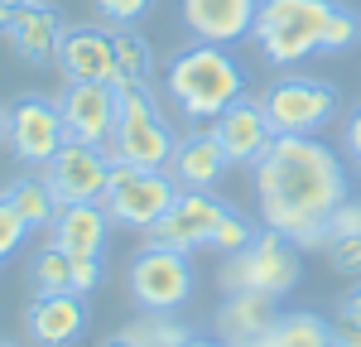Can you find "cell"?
Wrapping results in <instances>:
<instances>
[{
  "instance_id": "29",
  "label": "cell",
  "mask_w": 361,
  "mask_h": 347,
  "mask_svg": "<svg viewBox=\"0 0 361 347\" xmlns=\"http://www.w3.org/2000/svg\"><path fill=\"white\" fill-rule=\"evenodd\" d=\"M328 260L342 275H361V236H333L328 241Z\"/></svg>"
},
{
  "instance_id": "2",
  "label": "cell",
  "mask_w": 361,
  "mask_h": 347,
  "mask_svg": "<svg viewBox=\"0 0 361 347\" xmlns=\"http://www.w3.org/2000/svg\"><path fill=\"white\" fill-rule=\"evenodd\" d=\"M164 87L193 121H217L231 102L246 97V68L226 54L222 44H202L197 39L193 49L173 54Z\"/></svg>"
},
{
  "instance_id": "23",
  "label": "cell",
  "mask_w": 361,
  "mask_h": 347,
  "mask_svg": "<svg viewBox=\"0 0 361 347\" xmlns=\"http://www.w3.org/2000/svg\"><path fill=\"white\" fill-rule=\"evenodd\" d=\"M116 63H121V83H149V68H154V49L135 25H116Z\"/></svg>"
},
{
  "instance_id": "20",
  "label": "cell",
  "mask_w": 361,
  "mask_h": 347,
  "mask_svg": "<svg viewBox=\"0 0 361 347\" xmlns=\"http://www.w3.org/2000/svg\"><path fill=\"white\" fill-rule=\"evenodd\" d=\"M275 299H279V294H255V289H236V294H226V304L217 309V333H222V343H246V338L270 333L275 318H279Z\"/></svg>"
},
{
  "instance_id": "21",
  "label": "cell",
  "mask_w": 361,
  "mask_h": 347,
  "mask_svg": "<svg viewBox=\"0 0 361 347\" xmlns=\"http://www.w3.org/2000/svg\"><path fill=\"white\" fill-rule=\"evenodd\" d=\"M270 338H275V347H333V323L308 309H294V314L275 318Z\"/></svg>"
},
{
  "instance_id": "9",
  "label": "cell",
  "mask_w": 361,
  "mask_h": 347,
  "mask_svg": "<svg viewBox=\"0 0 361 347\" xmlns=\"http://www.w3.org/2000/svg\"><path fill=\"white\" fill-rule=\"evenodd\" d=\"M130 294H135L140 309L173 314V309L193 294V265H188V251H169V246L145 241V251H140L135 265H130Z\"/></svg>"
},
{
  "instance_id": "7",
  "label": "cell",
  "mask_w": 361,
  "mask_h": 347,
  "mask_svg": "<svg viewBox=\"0 0 361 347\" xmlns=\"http://www.w3.org/2000/svg\"><path fill=\"white\" fill-rule=\"evenodd\" d=\"M260 102H265V111H270L279 135H323L337 116L333 87L318 83V78H299V73L279 78Z\"/></svg>"
},
{
  "instance_id": "37",
  "label": "cell",
  "mask_w": 361,
  "mask_h": 347,
  "mask_svg": "<svg viewBox=\"0 0 361 347\" xmlns=\"http://www.w3.org/2000/svg\"><path fill=\"white\" fill-rule=\"evenodd\" d=\"M10 140V111H5V106H0V145Z\"/></svg>"
},
{
  "instance_id": "1",
  "label": "cell",
  "mask_w": 361,
  "mask_h": 347,
  "mask_svg": "<svg viewBox=\"0 0 361 347\" xmlns=\"http://www.w3.org/2000/svg\"><path fill=\"white\" fill-rule=\"evenodd\" d=\"M255 198L265 227L294 236L299 246H323L328 217L347 202V174L323 140L279 135L255 164Z\"/></svg>"
},
{
  "instance_id": "17",
  "label": "cell",
  "mask_w": 361,
  "mask_h": 347,
  "mask_svg": "<svg viewBox=\"0 0 361 347\" xmlns=\"http://www.w3.org/2000/svg\"><path fill=\"white\" fill-rule=\"evenodd\" d=\"M111 236V212L102 202H63L49 222V241L63 246L68 256H102Z\"/></svg>"
},
{
  "instance_id": "40",
  "label": "cell",
  "mask_w": 361,
  "mask_h": 347,
  "mask_svg": "<svg viewBox=\"0 0 361 347\" xmlns=\"http://www.w3.org/2000/svg\"><path fill=\"white\" fill-rule=\"evenodd\" d=\"M0 5H10V10H15V5H29V0H0Z\"/></svg>"
},
{
  "instance_id": "39",
  "label": "cell",
  "mask_w": 361,
  "mask_h": 347,
  "mask_svg": "<svg viewBox=\"0 0 361 347\" xmlns=\"http://www.w3.org/2000/svg\"><path fill=\"white\" fill-rule=\"evenodd\" d=\"M10 29V5H0V34Z\"/></svg>"
},
{
  "instance_id": "15",
  "label": "cell",
  "mask_w": 361,
  "mask_h": 347,
  "mask_svg": "<svg viewBox=\"0 0 361 347\" xmlns=\"http://www.w3.org/2000/svg\"><path fill=\"white\" fill-rule=\"evenodd\" d=\"M10 49L25 58V63H54L63 39H68V25L54 5L44 0H29V5H15L10 10V29H5Z\"/></svg>"
},
{
  "instance_id": "22",
  "label": "cell",
  "mask_w": 361,
  "mask_h": 347,
  "mask_svg": "<svg viewBox=\"0 0 361 347\" xmlns=\"http://www.w3.org/2000/svg\"><path fill=\"white\" fill-rule=\"evenodd\" d=\"M5 198H10L15 207H20V212H25L29 231L49 227V222L58 217V198H54V188L44 183V174H39V178H15V183L5 188Z\"/></svg>"
},
{
  "instance_id": "13",
  "label": "cell",
  "mask_w": 361,
  "mask_h": 347,
  "mask_svg": "<svg viewBox=\"0 0 361 347\" xmlns=\"http://www.w3.org/2000/svg\"><path fill=\"white\" fill-rule=\"evenodd\" d=\"M212 130H217V140H222L226 159H231V164H246V169H255V164L265 159V150L279 140L265 102H250V97L231 102V106L212 121Z\"/></svg>"
},
{
  "instance_id": "27",
  "label": "cell",
  "mask_w": 361,
  "mask_h": 347,
  "mask_svg": "<svg viewBox=\"0 0 361 347\" xmlns=\"http://www.w3.org/2000/svg\"><path fill=\"white\" fill-rule=\"evenodd\" d=\"M29 236V222H25V212L15 207V202L0 193V265L15 256V246Z\"/></svg>"
},
{
  "instance_id": "6",
  "label": "cell",
  "mask_w": 361,
  "mask_h": 347,
  "mask_svg": "<svg viewBox=\"0 0 361 347\" xmlns=\"http://www.w3.org/2000/svg\"><path fill=\"white\" fill-rule=\"evenodd\" d=\"M183 188H178V178L164 169H145V164H121L116 159L111 169V183H106V198L102 207L111 212L116 227H140L149 231L159 217H164L173 198H178Z\"/></svg>"
},
{
  "instance_id": "28",
  "label": "cell",
  "mask_w": 361,
  "mask_h": 347,
  "mask_svg": "<svg viewBox=\"0 0 361 347\" xmlns=\"http://www.w3.org/2000/svg\"><path fill=\"white\" fill-rule=\"evenodd\" d=\"M154 10V0H97V15L106 25H140Z\"/></svg>"
},
{
  "instance_id": "35",
  "label": "cell",
  "mask_w": 361,
  "mask_h": 347,
  "mask_svg": "<svg viewBox=\"0 0 361 347\" xmlns=\"http://www.w3.org/2000/svg\"><path fill=\"white\" fill-rule=\"evenodd\" d=\"M231 347H275V338H270V333H260V338H246V343H231Z\"/></svg>"
},
{
  "instance_id": "31",
  "label": "cell",
  "mask_w": 361,
  "mask_h": 347,
  "mask_svg": "<svg viewBox=\"0 0 361 347\" xmlns=\"http://www.w3.org/2000/svg\"><path fill=\"white\" fill-rule=\"evenodd\" d=\"M102 285V256H73V294H92Z\"/></svg>"
},
{
  "instance_id": "26",
  "label": "cell",
  "mask_w": 361,
  "mask_h": 347,
  "mask_svg": "<svg viewBox=\"0 0 361 347\" xmlns=\"http://www.w3.org/2000/svg\"><path fill=\"white\" fill-rule=\"evenodd\" d=\"M250 236H255V227H250V217H241L236 207L222 217V227H217V236H212V251H222V256H236V251H246Z\"/></svg>"
},
{
  "instance_id": "8",
  "label": "cell",
  "mask_w": 361,
  "mask_h": 347,
  "mask_svg": "<svg viewBox=\"0 0 361 347\" xmlns=\"http://www.w3.org/2000/svg\"><path fill=\"white\" fill-rule=\"evenodd\" d=\"M111 169H116V159L106 145L68 140L44 164V183L54 188L58 207L63 202H102L106 198V183H111Z\"/></svg>"
},
{
  "instance_id": "11",
  "label": "cell",
  "mask_w": 361,
  "mask_h": 347,
  "mask_svg": "<svg viewBox=\"0 0 361 347\" xmlns=\"http://www.w3.org/2000/svg\"><path fill=\"white\" fill-rule=\"evenodd\" d=\"M5 145H10V154H15L20 164L44 169L58 150L68 145V126H63L58 102L39 97V92L20 97V106H10V140Z\"/></svg>"
},
{
  "instance_id": "33",
  "label": "cell",
  "mask_w": 361,
  "mask_h": 347,
  "mask_svg": "<svg viewBox=\"0 0 361 347\" xmlns=\"http://www.w3.org/2000/svg\"><path fill=\"white\" fill-rule=\"evenodd\" d=\"M337 318H347V323H361V285H352L342 294V304H337Z\"/></svg>"
},
{
  "instance_id": "41",
  "label": "cell",
  "mask_w": 361,
  "mask_h": 347,
  "mask_svg": "<svg viewBox=\"0 0 361 347\" xmlns=\"http://www.w3.org/2000/svg\"><path fill=\"white\" fill-rule=\"evenodd\" d=\"M0 347H15V343H0Z\"/></svg>"
},
{
  "instance_id": "19",
  "label": "cell",
  "mask_w": 361,
  "mask_h": 347,
  "mask_svg": "<svg viewBox=\"0 0 361 347\" xmlns=\"http://www.w3.org/2000/svg\"><path fill=\"white\" fill-rule=\"evenodd\" d=\"M226 164H231V159H226L217 130H193V135L178 140L173 159H169V174L178 178V188H212V183L222 178Z\"/></svg>"
},
{
  "instance_id": "3",
  "label": "cell",
  "mask_w": 361,
  "mask_h": 347,
  "mask_svg": "<svg viewBox=\"0 0 361 347\" xmlns=\"http://www.w3.org/2000/svg\"><path fill=\"white\" fill-rule=\"evenodd\" d=\"M342 0H260L250 39L275 68L304 63L308 54H328L333 15Z\"/></svg>"
},
{
  "instance_id": "38",
  "label": "cell",
  "mask_w": 361,
  "mask_h": 347,
  "mask_svg": "<svg viewBox=\"0 0 361 347\" xmlns=\"http://www.w3.org/2000/svg\"><path fill=\"white\" fill-rule=\"evenodd\" d=\"M102 347H135V343H130L126 333H116V338H106V343H102Z\"/></svg>"
},
{
  "instance_id": "25",
  "label": "cell",
  "mask_w": 361,
  "mask_h": 347,
  "mask_svg": "<svg viewBox=\"0 0 361 347\" xmlns=\"http://www.w3.org/2000/svg\"><path fill=\"white\" fill-rule=\"evenodd\" d=\"M34 289L39 294H73V256L54 241L34 256Z\"/></svg>"
},
{
  "instance_id": "5",
  "label": "cell",
  "mask_w": 361,
  "mask_h": 347,
  "mask_svg": "<svg viewBox=\"0 0 361 347\" xmlns=\"http://www.w3.org/2000/svg\"><path fill=\"white\" fill-rule=\"evenodd\" d=\"M304 265H299V241L284 236L275 227H260L250 236L246 251L226 256V270H222V285L226 294L236 289H255V294H289L299 285Z\"/></svg>"
},
{
  "instance_id": "18",
  "label": "cell",
  "mask_w": 361,
  "mask_h": 347,
  "mask_svg": "<svg viewBox=\"0 0 361 347\" xmlns=\"http://www.w3.org/2000/svg\"><path fill=\"white\" fill-rule=\"evenodd\" d=\"M25 323L34 333V343L73 347L87 333V304H82V294H34Z\"/></svg>"
},
{
  "instance_id": "30",
  "label": "cell",
  "mask_w": 361,
  "mask_h": 347,
  "mask_svg": "<svg viewBox=\"0 0 361 347\" xmlns=\"http://www.w3.org/2000/svg\"><path fill=\"white\" fill-rule=\"evenodd\" d=\"M333 236H361V202L357 198H347L333 217H328V241H333ZM328 241H323V246H328Z\"/></svg>"
},
{
  "instance_id": "32",
  "label": "cell",
  "mask_w": 361,
  "mask_h": 347,
  "mask_svg": "<svg viewBox=\"0 0 361 347\" xmlns=\"http://www.w3.org/2000/svg\"><path fill=\"white\" fill-rule=\"evenodd\" d=\"M333 347H361V323L337 318V323H333Z\"/></svg>"
},
{
  "instance_id": "24",
  "label": "cell",
  "mask_w": 361,
  "mask_h": 347,
  "mask_svg": "<svg viewBox=\"0 0 361 347\" xmlns=\"http://www.w3.org/2000/svg\"><path fill=\"white\" fill-rule=\"evenodd\" d=\"M126 338L135 347H183L193 338V328H183V323H173L169 314L159 309H145V318H135L130 328H126Z\"/></svg>"
},
{
  "instance_id": "16",
  "label": "cell",
  "mask_w": 361,
  "mask_h": 347,
  "mask_svg": "<svg viewBox=\"0 0 361 347\" xmlns=\"http://www.w3.org/2000/svg\"><path fill=\"white\" fill-rule=\"evenodd\" d=\"M58 68L68 83H121L111 29H68L58 49Z\"/></svg>"
},
{
  "instance_id": "14",
  "label": "cell",
  "mask_w": 361,
  "mask_h": 347,
  "mask_svg": "<svg viewBox=\"0 0 361 347\" xmlns=\"http://www.w3.org/2000/svg\"><path fill=\"white\" fill-rule=\"evenodd\" d=\"M178 15L193 29V39L231 49L236 39H246L255 29L260 0H178Z\"/></svg>"
},
{
  "instance_id": "4",
  "label": "cell",
  "mask_w": 361,
  "mask_h": 347,
  "mask_svg": "<svg viewBox=\"0 0 361 347\" xmlns=\"http://www.w3.org/2000/svg\"><path fill=\"white\" fill-rule=\"evenodd\" d=\"M173 130H169L159 102L149 97V83H121V116L111 135V159L121 164H145V169H169L173 159Z\"/></svg>"
},
{
  "instance_id": "12",
  "label": "cell",
  "mask_w": 361,
  "mask_h": 347,
  "mask_svg": "<svg viewBox=\"0 0 361 347\" xmlns=\"http://www.w3.org/2000/svg\"><path fill=\"white\" fill-rule=\"evenodd\" d=\"M58 111H63V126H68V140L111 150L116 116H121V83H68L63 97H58Z\"/></svg>"
},
{
  "instance_id": "10",
  "label": "cell",
  "mask_w": 361,
  "mask_h": 347,
  "mask_svg": "<svg viewBox=\"0 0 361 347\" xmlns=\"http://www.w3.org/2000/svg\"><path fill=\"white\" fill-rule=\"evenodd\" d=\"M226 212H231V202L212 198L207 188H183V193L173 198V207L149 227V241H154V246H169V251L212 246V236H217Z\"/></svg>"
},
{
  "instance_id": "34",
  "label": "cell",
  "mask_w": 361,
  "mask_h": 347,
  "mask_svg": "<svg viewBox=\"0 0 361 347\" xmlns=\"http://www.w3.org/2000/svg\"><path fill=\"white\" fill-rule=\"evenodd\" d=\"M347 154L361 164V106L352 116H347Z\"/></svg>"
},
{
  "instance_id": "36",
  "label": "cell",
  "mask_w": 361,
  "mask_h": 347,
  "mask_svg": "<svg viewBox=\"0 0 361 347\" xmlns=\"http://www.w3.org/2000/svg\"><path fill=\"white\" fill-rule=\"evenodd\" d=\"M183 347H231V343H217V338H188Z\"/></svg>"
}]
</instances>
